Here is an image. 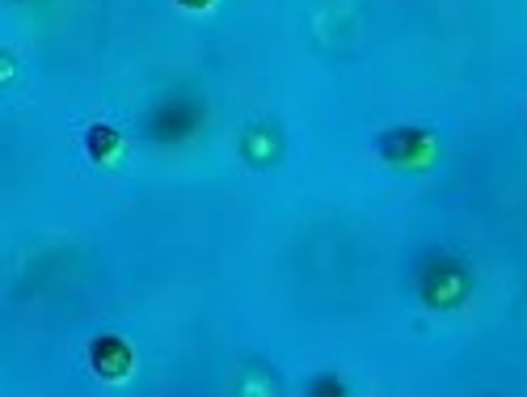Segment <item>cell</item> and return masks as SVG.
Wrapping results in <instances>:
<instances>
[{
  "label": "cell",
  "instance_id": "1",
  "mask_svg": "<svg viewBox=\"0 0 527 397\" xmlns=\"http://www.w3.org/2000/svg\"><path fill=\"white\" fill-rule=\"evenodd\" d=\"M422 292H426V300L435 309H447V305L460 300V292H465V266L439 258V266L426 271V279H422Z\"/></svg>",
  "mask_w": 527,
  "mask_h": 397
}]
</instances>
